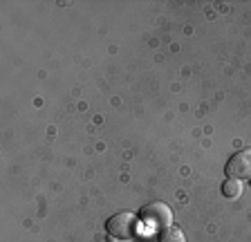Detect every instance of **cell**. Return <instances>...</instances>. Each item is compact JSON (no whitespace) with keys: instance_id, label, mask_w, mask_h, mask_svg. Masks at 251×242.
I'll return each mask as SVG.
<instances>
[{"instance_id":"obj_1","label":"cell","mask_w":251,"mask_h":242,"mask_svg":"<svg viewBox=\"0 0 251 242\" xmlns=\"http://www.w3.org/2000/svg\"><path fill=\"white\" fill-rule=\"evenodd\" d=\"M139 229H141L139 218L135 213H130V211L115 213L105 222V231L112 238H117V240H135V238H139Z\"/></svg>"},{"instance_id":"obj_2","label":"cell","mask_w":251,"mask_h":242,"mask_svg":"<svg viewBox=\"0 0 251 242\" xmlns=\"http://www.w3.org/2000/svg\"><path fill=\"white\" fill-rule=\"evenodd\" d=\"M141 220L146 222L151 229L164 231V229L173 226V211L164 202H152V204H146L141 209Z\"/></svg>"},{"instance_id":"obj_3","label":"cell","mask_w":251,"mask_h":242,"mask_svg":"<svg viewBox=\"0 0 251 242\" xmlns=\"http://www.w3.org/2000/svg\"><path fill=\"white\" fill-rule=\"evenodd\" d=\"M226 177L231 179H251V150H238L226 162Z\"/></svg>"},{"instance_id":"obj_4","label":"cell","mask_w":251,"mask_h":242,"mask_svg":"<svg viewBox=\"0 0 251 242\" xmlns=\"http://www.w3.org/2000/svg\"><path fill=\"white\" fill-rule=\"evenodd\" d=\"M222 195L229 197V200H235V197H240L242 195V182L240 179H226L225 184H222Z\"/></svg>"},{"instance_id":"obj_5","label":"cell","mask_w":251,"mask_h":242,"mask_svg":"<svg viewBox=\"0 0 251 242\" xmlns=\"http://www.w3.org/2000/svg\"><path fill=\"white\" fill-rule=\"evenodd\" d=\"M159 242H186V238H184L182 229L168 226V229H164V231L159 233Z\"/></svg>"}]
</instances>
